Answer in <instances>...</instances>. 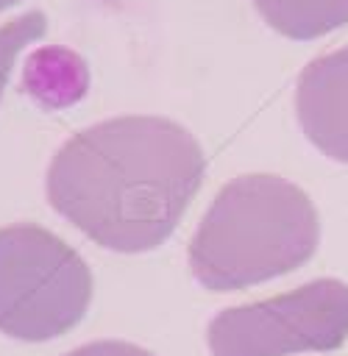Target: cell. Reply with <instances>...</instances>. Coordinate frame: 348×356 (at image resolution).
<instances>
[{
    "instance_id": "cell-1",
    "label": "cell",
    "mask_w": 348,
    "mask_h": 356,
    "mask_svg": "<svg viewBox=\"0 0 348 356\" xmlns=\"http://www.w3.org/2000/svg\"><path fill=\"white\" fill-rule=\"evenodd\" d=\"M195 136L164 117H114L70 136L47 170V200L109 250L142 253L178 225L203 181Z\"/></svg>"
},
{
    "instance_id": "cell-2",
    "label": "cell",
    "mask_w": 348,
    "mask_h": 356,
    "mask_svg": "<svg viewBox=\"0 0 348 356\" xmlns=\"http://www.w3.org/2000/svg\"><path fill=\"white\" fill-rule=\"evenodd\" d=\"M317 239V211L303 189L267 172L239 175L203 214L189 245V267L212 292L242 289L301 267Z\"/></svg>"
},
{
    "instance_id": "cell-3",
    "label": "cell",
    "mask_w": 348,
    "mask_h": 356,
    "mask_svg": "<svg viewBox=\"0 0 348 356\" xmlns=\"http://www.w3.org/2000/svg\"><path fill=\"white\" fill-rule=\"evenodd\" d=\"M92 300L86 261L39 225L0 228V331L25 342L61 337Z\"/></svg>"
},
{
    "instance_id": "cell-4",
    "label": "cell",
    "mask_w": 348,
    "mask_h": 356,
    "mask_svg": "<svg viewBox=\"0 0 348 356\" xmlns=\"http://www.w3.org/2000/svg\"><path fill=\"white\" fill-rule=\"evenodd\" d=\"M348 337V286L309 281L287 295L223 309L209 325L214 356H290L334 350Z\"/></svg>"
},
{
    "instance_id": "cell-5",
    "label": "cell",
    "mask_w": 348,
    "mask_h": 356,
    "mask_svg": "<svg viewBox=\"0 0 348 356\" xmlns=\"http://www.w3.org/2000/svg\"><path fill=\"white\" fill-rule=\"evenodd\" d=\"M295 108L306 139L329 159L348 164V44L306 64Z\"/></svg>"
},
{
    "instance_id": "cell-6",
    "label": "cell",
    "mask_w": 348,
    "mask_h": 356,
    "mask_svg": "<svg viewBox=\"0 0 348 356\" xmlns=\"http://www.w3.org/2000/svg\"><path fill=\"white\" fill-rule=\"evenodd\" d=\"M22 89L42 108H70L86 95L89 70L75 50L47 44L28 56L22 70Z\"/></svg>"
},
{
    "instance_id": "cell-7",
    "label": "cell",
    "mask_w": 348,
    "mask_h": 356,
    "mask_svg": "<svg viewBox=\"0 0 348 356\" xmlns=\"http://www.w3.org/2000/svg\"><path fill=\"white\" fill-rule=\"evenodd\" d=\"M264 22L287 39H317L348 25V0H253Z\"/></svg>"
},
{
    "instance_id": "cell-8",
    "label": "cell",
    "mask_w": 348,
    "mask_h": 356,
    "mask_svg": "<svg viewBox=\"0 0 348 356\" xmlns=\"http://www.w3.org/2000/svg\"><path fill=\"white\" fill-rule=\"evenodd\" d=\"M45 31H47V17L42 11H28L6 25H0V95L6 89L8 72H11L19 50L28 47L31 42L42 39Z\"/></svg>"
},
{
    "instance_id": "cell-9",
    "label": "cell",
    "mask_w": 348,
    "mask_h": 356,
    "mask_svg": "<svg viewBox=\"0 0 348 356\" xmlns=\"http://www.w3.org/2000/svg\"><path fill=\"white\" fill-rule=\"evenodd\" d=\"M67 356H153L150 350L131 345V342H117V339H103V342H86Z\"/></svg>"
},
{
    "instance_id": "cell-10",
    "label": "cell",
    "mask_w": 348,
    "mask_h": 356,
    "mask_svg": "<svg viewBox=\"0 0 348 356\" xmlns=\"http://www.w3.org/2000/svg\"><path fill=\"white\" fill-rule=\"evenodd\" d=\"M14 3H19V0H0V11L8 8V6H14Z\"/></svg>"
}]
</instances>
